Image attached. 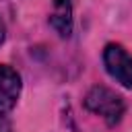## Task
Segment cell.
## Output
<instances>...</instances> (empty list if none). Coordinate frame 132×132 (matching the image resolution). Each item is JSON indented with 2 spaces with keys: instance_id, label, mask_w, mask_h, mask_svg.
Instances as JSON below:
<instances>
[{
  "instance_id": "6",
  "label": "cell",
  "mask_w": 132,
  "mask_h": 132,
  "mask_svg": "<svg viewBox=\"0 0 132 132\" xmlns=\"http://www.w3.org/2000/svg\"><path fill=\"white\" fill-rule=\"evenodd\" d=\"M4 37H6V27H4V21L0 19V45L4 43Z\"/></svg>"
},
{
  "instance_id": "3",
  "label": "cell",
  "mask_w": 132,
  "mask_h": 132,
  "mask_svg": "<svg viewBox=\"0 0 132 132\" xmlns=\"http://www.w3.org/2000/svg\"><path fill=\"white\" fill-rule=\"evenodd\" d=\"M21 74L8 64H0V113L10 111L21 95Z\"/></svg>"
},
{
  "instance_id": "2",
  "label": "cell",
  "mask_w": 132,
  "mask_h": 132,
  "mask_svg": "<svg viewBox=\"0 0 132 132\" xmlns=\"http://www.w3.org/2000/svg\"><path fill=\"white\" fill-rule=\"evenodd\" d=\"M103 64L111 78L122 87L132 89V56L120 43H107L103 50Z\"/></svg>"
},
{
  "instance_id": "1",
  "label": "cell",
  "mask_w": 132,
  "mask_h": 132,
  "mask_svg": "<svg viewBox=\"0 0 132 132\" xmlns=\"http://www.w3.org/2000/svg\"><path fill=\"white\" fill-rule=\"evenodd\" d=\"M85 107L89 111L101 116L109 126L120 124V120L124 116V109H126L124 99L116 91H111V89H107L103 85H95L85 95Z\"/></svg>"
},
{
  "instance_id": "5",
  "label": "cell",
  "mask_w": 132,
  "mask_h": 132,
  "mask_svg": "<svg viewBox=\"0 0 132 132\" xmlns=\"http://www.w3.org/2000/svg\"><path fill=\"white\" fill-rule=\"evenodd\" d=\"M0 132H12V124H10V120H8L6 116H2V113H0Z\"/></svg>"
},
{
  "instance_id": "4",
  "label": "cell",
  "mask_w": 132,
  "mask_h": 132,
  "mask_svg": "<svg viewBox=\"0 0 132 132\" xmlns=\"http://www.w3.org/2000/svg\"><path fill=\"white\" fill-rule=\"evenodd\" d=\"M50 25L56 29L60 37H70L72 33V4L70 0H54Z\"/></svg>"
}]
</instances>
